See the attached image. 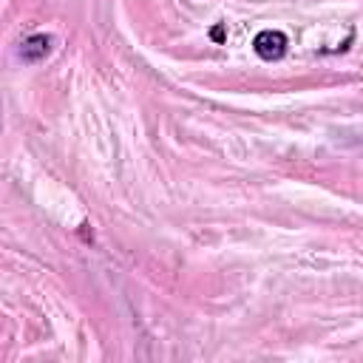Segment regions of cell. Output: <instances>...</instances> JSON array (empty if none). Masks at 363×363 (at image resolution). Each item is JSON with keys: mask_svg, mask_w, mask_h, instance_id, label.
Wrapping results in <instances>:
<instances>
[{"mask_svg": "<svg viewBox=\"0 0 363 363\" xmlns=\"http://www.w3.org/2000/svg\"><path fill=\"white\" fill-rule=\"evenodd\" d=\"M252 48H255V54H258L261 60H281L284 51H286V37H284L281 31L267 28V31H261V34L252 40Z\"/></svg>", "mask_w": 363, "mask_h": 363, "instance_id": "1", "label": "cell"}, {"mask_svg": "<svg viewBox=\"0 0 363 363\" xmlns=\"http://www.w3.org/2000/svg\"><path fill=\"white\" fill-rule=\"evenodd\" d=\"M48 48H51V37H45V34H34V37H28V40L23 43V51H20V54H23V60L34 62V60L45 57Z\"/></svg>", "mask_w": 363, "mask_h": 363, "instance_id": "2", "label": "cell"}]
</instances>
